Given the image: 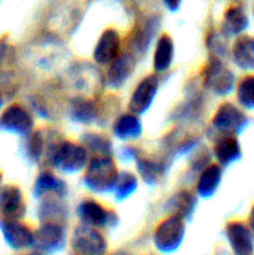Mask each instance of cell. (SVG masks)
I'll list each match as a JSON object with an SVG mask.
<instances>
[{"mask_svg": "<svg viewBox=\"0 0 254 255\" xmlns=\"http://www.w3.org/2000/svg\"><path fill=\"white\" fill-rule=\"evenodd\" d=\"M120 172L115 154L91 156L82 171V184L92 194L106 196L114 193Z\"/></svg>", "mask_w": 254, "mask_h": 255, "instance_id": "1", "label": "cell"}, {"mask_svg": "<svg viewBox=\"0 0 254 255\" xmlns=\"http://www.w3.org/2000/svg\"><path fill=\"white\" fill-rule=\"evenodd\" d=\"M90 157L81 142L61 137L50 152L46 164L62 174H76L84 171Z\"/></svg>", "mask_w": 254, "mask_h": 255, "instance_id": "2", "label": "cell"}, {"mask_svg": "<svg viewBox=\"0 0 254 255\" xmlns=\"http://www.w3.org/2000/svg\"><path fill=\"white\" fill-rule=\"evenodd\" d=\"M247 125L248 117L243 110L234 102L224 101L214 110L213 115L209 119L206 134L211 139L222 134L237 136L246 128Z\"/></svg>", "mask_w": 254, "mask_h": 255, "instance_id": "3", "label": "cell"}, {"mask_svg": "<svg viewBox=\"0 0 254 255\" xmlns=\"http://www.w3.org/2000/svg\"><path fill=\"white\" fill-rule=\"evenodd\" d=\"M199 81L206 91L214 96L226 97L236 87V76L221 57L208 56L199 74Z\"/></svg>", "mask_w": 254, "mask_h": 255, "instance_id": "4", "label": "cell"}, {"mask_svg": "<svg viewBox=\"0 0 254 255\" xmlns=\"http://www.w3.org/2000/svg\"><path fill=\"white\" fill-rule=\"evenodd\" d=\"M186 221L177 216L166 214L154 226L152 232L153 247L163 254L178 251L186 237Z\"/></svg>", "mask_w": 254, "mask_h": 255, "instance_id": "5", "label": "cell"}, {"mask_svg": "<svg viewBox=\"0 0 254 255\" xmlns=\"http://www.w3.org/2000/svg\"><path fill=\"white\" fill-rule=\"evenodd\" d=\"M80 223L99 229H111L119 224V213L94 197H85L76 208Z\"/></svg>", "mask_w": 254, "mask_h": 255, "instance_id": "6", "label": "cell"}, {"mask_svg": "<svg viewBox=\"0 0 254 255\" xmlns=\"http://www.w3.org/2000/svg\"><path fill=\"white\" fill-rule=\"evenodd\" d=\"M67 244L72 254L100 255L109 251V242L102 229L81 223L72 229Z\"/></svg>", "mask_w": 254, "mask_h": 255, "instance_id": "7", "label": "cell"}, {"mask_svg": "<svg viewBox=\"0 0 254 255\" xmlns=\"http://www.w3.org/2000/svg\"><path fill=\"white\" fill-rule=\"evenodd\" d=\"M69 237L65 224L56 222H42L34 229L30 251L39 254H54L67 246Z\"/></svg>", "mask_w": 254, "mask_h": 255, "instance_id": "8", "label": "cell"}, {"mask_svg": "<svg viewBox=\"0 0 254 255\" xmlns=\"http://www.w3.org/2000/svg\"><path fill=\"white\" fill-rule=\"evenodd\" d=\"M172 161H173V157L169 156L166 152H162L161 154H152L144 153L142 151V153L134 161L137 176L147 186H157L168 174Z\"/></svg>", "mask_w": 254, "mask_h": 255, "instance_id": "9", "label": "cell"}, {"mask_svg": "<svg viewBox=\"0 0 254 255\" xmlns=\"http://www.w3.org/2000/svg\"><path fill=\"white\" fill-rule=\"evenodd\" d=\"M159 77H161V75L152 72V74L143 76L137 82V85L133 87L131 95H129L128 102H127L128 111L142 116L151 109L154 100H156L157 94H158L159 85H161Z\"/></svg>", "mask_w": 254, "mask_h": 255, "instance_id": "10", "label": "cell"}, {"mask_svg": "<svg viewBox=\"0 0 254 255\" xmlns=\"http://www.w3.org/2000/svg\"><path fill=\"white\" fill-rule=\"evenodd\" d=\"M61 138L59 132L54 128H35L26 136L25 153L32 163H46L55 143Z\"/></svg>", "mask_w": 254, "mask_h": 255, "instance_id": "11", "label": "cell"}, {"mask_svg": "<svg viewBox=\"0 0 254 255\" xmlns=\"http://www.w3.org/2000/svg\"><path fill=\"white\" fill-rule=\"evenodd\" d=\"M137 57L129 50H124L111 64L107 65L104 76L105 86L110 90H120L133 76Z\"/></svg>", "mask_w": 254, "mask_h": 255, "instance_id": "12", "label": "cell"}, {"mask_svg": "<svg viewBox=\"0 0 254 255\" xmlns=\"http://www.w3.org/2000/svg\"><path fill=\"white\" fill-rule=\"evenodd\" d=\"M122 51H124V39H122L121 32L115 27L110 26L100 34L92 50V60L95 65L107 66Z\"/></svg>", "mask_w": 254, "mask_h": 255, "instance_id": "13", "label": "cell"}, {"mask_svg": "<svg viewBox=\"0 0 254 255\" xmlns=\"http://www.w3.org/2000/svg\"><path fill=\"white\" fill-rule=\"evenodd\" d=\"M162 149L169 156L179 157L191 154L201 143L198 134L187 129L186 125L174 127L162 137Z\"/></svg>", "mask_w": 254, "mask_h": 255, "instance_id": "14", "label": "cell"}, {"mask_svg": "<svg viewBox=\"0 0 254 255\" xmlns=\"http://www.w3.org/2000/svg\"><path fill=\"white\" fill-rule=\"evenodd\" d=\"M0 127L7 132L26 137L35 129L34 115L24 105L15 102L0 115Z\"/></svg>", "mask_w": 254, "mask_h": 255, "instance_id": "15", "label": "cell"}, {"mask_svg": "<svg viewBox=\"0 0 254 255\" xmlns=\"http://www.w3.org/2000/svg\"><path fill=\"white\" fill-rule=\"evenodd\" d=\"M69 117L82 126L97 125L100 120V95H76L67 107Z\"/></svg>", "mask_w": 254, "mask_h": 255, "instance_id": "16", "label": "cell"}, {"mask_svg": "<svg viewBox=\"0 0 254 255\" xmlns=\"http://www.w3.org/2000/svg\"><path fill=\"white\" fill-rule=\"evenodd\" d=\"M0 229L5 242L11 249L17 252L31 249L34 229L29 224L24 223L22 219L1 218Z\"/></svg>", "mask_w": 254, "mask_h": 255, "instance_id": "17", "label": "cell"}, {"mask_svg": "<svg viewBox=\"0 0 254 255\" xmlns=\"http://www.w3.org/2000/svg\"><path fill=\"white\" fill-rule=\"evenodd\" d=\"M157 29H158V21L154 17H147L142 21L136 22L125 40L126 49L129 50L136 57L137 55L138 56L144 55L149 45L152 44V40L156 36Z\"/></svg>", "mask_w": 254, "mask_h": 255, "instance_id": "18", "label": "cell"}, {"mask_svg": "<svg viewBox=\"0 0 254 255\" xmlns=\"http://www.w3.org/2000/svg\"><path fill=\"white\" fill-rule=\"evenodd\" d=\"M198 199L194 189L182 187L169 194L163 204V211L166 214H172V216L179 217L183 221H188L196 212Z\"/></svg>", "mask_w": 254, "mask_h": 255, "instance_id": "19", "label": "cell"}, {"mask_svg": "<svg viewBox=\"0 0 254 255\" xmlns=\"http://www.w3.org/2000/svg\"><path fill=\"white\" fill-rule=\"evenodd\" d=\"M27 204L22 189L16 184H6L0 188V216L1 218L22 219Z\"/></svg>", "mask_w": 254, "mask_h": 255, "instance_id": "20", "label": "cell"}, {"mask_svg": "<svg viewBox=\"0 0 254 255\" xmlns=\"http://www.w3.org/2000/svg\"><path fill=\"white\" fill-rule=\"evenodd\" d=\"M35 198L41 199L44 197H59L66 199L69 194V186L64 178L57 176L52 168H44L35 178L32 187Z\"/></svg>", "mask_w": 254, "mask_h": 255, "instance_id": "21", "label": "cell"}, {"mask_svg": "<svg viewBox=\"0 0 254 255\" xmlns=\"http://www.w3.org/2000/svg\"><path fill=\"white\" fill-rule=\"evenodd\" d=\"M224 233L233 253L249 254L253 252V232L246 222L232 219L226 224Z\"/></svg>", "mask_w": 254, "mask_h": 255, "instance_id": "22", "label": "cell"}, {"mask_svg": "<svg viewBox=\"0 0 254 255\" xmlns=\"http://www.w3.org/2000/svg\"><path fill=\"white\" fill-rule=\"evenodd\" d=\"M112 134L122 142L138 141L143 133L141 116L128 111L117 114L111 124Z\"/></svg>", "mask_w": 254, "mask_h": 255, "instance_id": "23", "label": "cell"}, {"mask_svg": "<svg viewBox=\"0 0 254 255\" xmlns=\"http://www.w3.org/2000/svg\"><path fill=\"white\" fill-rule=\"evenodd\" d=\"M202 96L203 95L199 91L198 87L189 89L183 101L176 105L172 117L182 125L198 121V119H201L204 112V102Z\"/></svg>", "mask_w": 254, "mask_h": 255, "instance_id": "24", "label": "cell"}, {"mask_svg": "<svg viewBox=\"0 0 254 255\" xmlns=\"http://www.w3.org/2000/svg\"><path fill=\"white\" fill-rule=\"evenodd\" d=\"M223 178V167L216 161L207 164L194 179V192L201 199H209L218 192Z\"/></svg>", "mask_w": 254, "mask_h": 255, "instance_id": "25", "label": "cell"}, {"mask_svg": "<svg viewBox=\"0 0 254 255\" xmlns=\"http://www.w3.org/2000/svg\"><path fill=\"white\" fill-rule=\"evenodd\" d=\"M176 56V44L169 32H162L154 42L152 52V69L153 72L163 75L171 70Z\"/></svg>", "mask_w": 254, "mask_h": 255, "instance_id": "26", "label": "cell"}, {"mask_svg": "<svg viewBox=\"0 0 254 255\" xmlns=\"http://www.w3.org/2000/svg\"><path fill=\"white\" fill-rule=\"evenodd\" d=\"M212 141V157L222 167H228L241 158L242 148L237 136L233 134H222L214 137Z\"/></svg>", "mask_w": 254, "mask_h": 255, "instance_id": "27", "label": "cell"}, {"mask_svg": "<svg viewBox=\"0 0 254 255\" xmlns=\"http://www.w3.org/2000/svg\"><path fill=\"white\" fill-rule=\"evenodd\" d=\"M40 203L36 209L37 219L42 222H56L67 226L69 223L70 211L65 198L59 197H44L39 199Z\"/></svg>", "mask_w": 254, "mask_h": 255, "instance_id": "28", "label": "cell"}, {"mask_svg": "<svg viewBox=\"0 0 254 255\" xmlns=\"http://www.w3.org/2000/svg\"><path fill=\"white\" fill-rule=\"evenodd\" d=\"M231 56L234 64L244 70L254 67V39L241 35L231 47Z\"/></svg>", "mask_w": 254, "mask_h": 255, "instance_id": "29", "label": "cell"}, {"mask_svg": "<svg viewBox=\"0 0 254 255\" xmlns=\"http://www.w3.org/2000/svg\"><path fill=\"white\" fill-rule=\"evenodd\" d=\"M248 25V16L239 6H231L224 11L221 21V32L226 37H236Z\"/></svg>", "mask_w": 254, "mask_h": 255, "instance_id": "30", "label": "cell"}, {"mask_svg": "<svg viewBox=\"0 0 254 255\" xmlns=\"http://www.w3.org/2000/svg\"><path fill=\"white\" fill-rule=\"evenodd\" d=\"M80 142L85 146L90 156H106L115 154L114 143L107 134L99 131H89L84 133Z\"/></svg>", "mask_w": 254, "mask_h": 255, "instance_id": "31", "label": "cell"}, {"mask_svg": "<svg viewBox=\"0 0 254 255\" xmlns=\"http://www.w3.org/2000/svg\"><path fill=\"white\" fill-rule=\"evenodd\" d=\"M138 176L131 171L120 172L119 179L114 189V197L117 202H122L128 199L138 189Z\"/></svg>", "mask_w": 254, "mask_h": 255, "instance_id": "32", "label": "cell"}, {"mask_svg": "<svg viewBox=\"0 0 254 255\" xmlns=\"http://www.w3.org/2000/svg\"><path fill=\"white\" fill-rule=\"evenodd\" d=\"M236 99L244 109L254 107V75H246L236 84Z\"/></svg>", "mask_w": 254, "mask_h": 255, "instance_id": "33", "label": "cell"}, {"mask_svg": "<svg viewBox=\"0 0 254 255\" xmlns=\"http://www.w3.org/2000/svg\"><path fill=\"white\" fill-rule=\"evenodd\" d=\"M226 39L223 34L216 30H209L206 35V49L208 51L209 56L214 57H221L223 59L226 56V54L228 52L226 45H224L223 40Z\"/></svg>", "mask_w": 254, "mask_h": 255, "instance_id": "34", "label": "cell"}, {"mask_svg": "<svg viewBox=\"0 0 254 255\" xmlns=\"http://www.w3.org/2000/svg\"><path fill=\"white\" fill-rule=\"evenodd\" d=\"M143 149L139 148L138 146L136 144H132L129 142H127V144L121 147V149L119 151V157L125 162H129V161H136L137 157L142 153Z\"/></svg>", "mask_w": 254, "mask_h": 255, "instance_id": "35", "label": "cell"}, {"mask_svg": "<svg viewBox=\"0 0 254 255\" xmlns=\"http://www.w3.org/2000/svg\"><path fill=\"white\" fill-rule=\"evenodd\" d=\"M182 1H183V0H162L164 7L171 12L178 11L179 7H181L182 5Z\"/></svg>", "mask_w": 254, "mask_h": 255, "instance_id": "36", "label": "cell"}, {"mask_svg": "<svg viewBox=\"0 0 254 255\" xmlns=\"http://www.w3.org/2000/svg\"><path fill=\"white\" fill-rule=\"evenodd\" d=\"M10 57V47L5 41L0 40V64L6 61Z\"/></svg>", "mask_w": 254, "mask_h": 255, "instance_id": "37", "label": "cell"}, {"mask_svg": "<svg viewBox=\"0 0 254 255\" xmlns=\"http://www.w3.org/2000/svg\"><path fill=\"white\" fill-rule=\"evenodd\" d=\"M2 102H4V99H2V95L1 92H0V107L2 106Z\"/></svg>", "mask_w": 254, "mask_h": 255, "instance_id": "38", "label": "cell"}]
</instances>
